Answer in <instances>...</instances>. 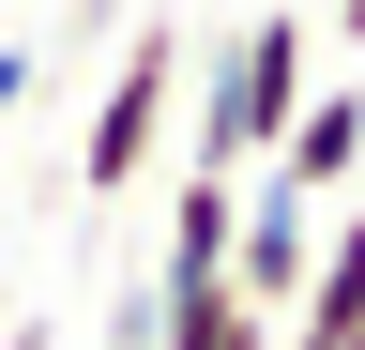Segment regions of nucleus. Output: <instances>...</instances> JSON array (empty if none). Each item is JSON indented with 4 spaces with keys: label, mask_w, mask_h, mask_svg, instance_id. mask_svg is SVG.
<instances>
[{
    "label": "nucleus",
    "mask_w": 365,
    "mask_h": 350,
    "mask_svg": "<svg viewBox=\"0 0 365 350\" xmlns=\"http://www.w3.org/2000/svg\"><path fill=\"white\" fill-rule=\"evenodd\" d=\"M31 107V46H0V122H16Z\"/></svg>",
    "instance_id": "nucleus-9"
},
{
    "label": "nucleus",
    "mask_w": 365,
    "mask_h": 350,
    "mask_svg": "<svg viewBox=\"0 0 365 350\" xmlns=\"http://www.w3.org/2000/svg\"><path fill=\"white\" fill-rule=\"evenodd\" d=\"M228 213H244V183L182 168V198H168V274H153V289H182V274H228Z\"/></svg>",
    "instance_id": "nucleus-7"
},
{
    "label": "nucleus",
    "mask_w": 365,
    "mask_h": 350,
    "mask_svg": "<svg viewBox=\"0 0 365 350\" xmlns=\"http://www.w3.org/2000/svg\"><path fill=\"white\" fill-rule=\"evenodd\" d=\"M304 259H319V198H289V183H259L244 213H228V289H244L259 320H289Z\"/></svg>",
    "instance_id": "nucleus-3"
},
{
    "label": "nucleus",
    "mask_w": 365,
    "mask_h": 350,
    "mask_svg": "<svg viewBox=\"0 0 365 350\" xmlns=\"http://www.w3.org/2000/svg\"><path fill=\"white\" fill-rule=\"evenodd\" d=\"M289 350H365V213H335L289 289Z\"/></svg>",
    "instance_id": "nucleus-5"
},
{
    "label": "nucleus",
    "mask_w": 365,
    "mask_h": 350,
    "mask_svg": "<svg viewBox=\"0 0 365 350\" xmlns=\"http://www.w3.org/2000/svg\"><path fill=\"white\" fill-rule=\"evenodd\" d=\"M153 350H274V320L228 274H182V289H153Z\"/></svg>",
    "instance_id": "nucleus-6"
},
{
    "label": "nucleus",
    "mask_w": 365,
    "mask_h": 350,
    "mask_svg": "<svg viewBox=\"0 0 365 350\" xmlns=\"http://www.w3.org/2000/svg\"><path fill=\"white\" fill-rule=\"evenodd\" d=\"M289 16H304V31H350V46H365V0H289Z\"/></svg>",
    "instance_id": "nucleus-8"
},
{
    "label": "nucleus",
    "mask_w": 365,
    "mask_h": 350,
    "mask_svg": "<svg viewBox=\"0 0 365 350\" xmlns=\"http://www.w3.org/2000/svg\"><path fill=\"white\" fill-rule=\"evenodd\" d=\"M304 92H319V76H304V16L274 0V16H244V31L213 46V92H198V138H182V168L244 183V168L289 138V107H304Z\"/></svg>",
    "instance_id": "nucleus-1"
},
{
    "label": "nucleus",
    "mask_w": 365,
    "mask_h": 350,
    "mask_svg": "<svg viewBox=\"0 0 365 350\" xmlns=\"http://www.w3.org/2000/svg\"><path fill=\"white\" fill-rule=\"evenodd\" d=\"M259 183H289V198H350V183H365V92H304L289 138L259 153Z\"/></svg>",
    "instance_id": "nucleus-4"
},
{
    "label": "nucleus",
    "mask_w": 365,
    "mask_h": 350,
    "mask_svg": "<svg viewBox=\"0 0 365 350\" xmlns=\"http://www.w3.org/2000/svg\"><path fill=\"white\" fill-rule=\"evenodd\" d=\"M168 92H182V31L153 16V31H137V46H122V76H107V92H91V138H76V183H91V198H122L137 168L168 153Z\"/></svg>",
    "instance_id": "nucleus-2"
}]
</instances>
